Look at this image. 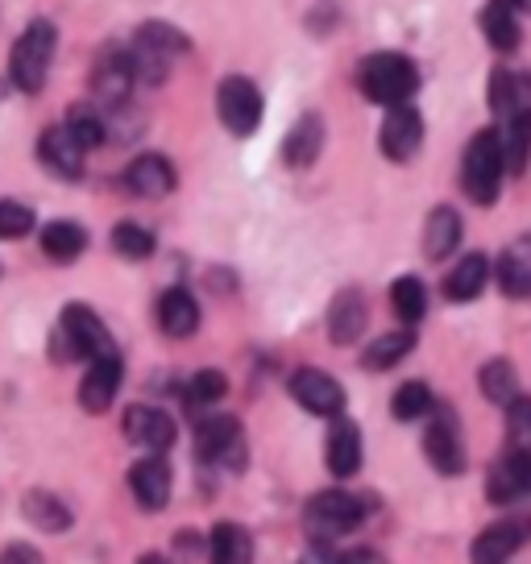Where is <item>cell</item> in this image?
I'll use <instances>...</instances> for the list:
<instances>
[{
    "label": "cell",
    "mask_w": 531,
    "mask_h": 564,
    "mask_svg": "<svg viewBox=\"0 0 531 564\" xmlns=\"http://www.w3.org/2000/svg\"><path fill=\"white\" fill-rule=\"evenodd\" d=\"M357 88L373 105H408L411 96L420 91V67L411 63L408 54H370L357 67Z\"/></svg>",
    "instance_id": "6da1fadb"
},
{
    "label": "cell",
    "mask_w": 531,
    "mask_h": 564,
    "mask_svg": "<svg viewBox=\"0 0 531 564\" xmlns=\"http://www.w3.org/2000/svg\"><path fill=\"white\" fill-rule=\"evenodd\" d=\"M502 175H507V159H502V138H498V129H481L469 138L465 145V159H460V187L465 195L481 204V208H490L502 192Z\"/></svg>",
    "instance_id": "7a4b0ae2"
},
{
    "label": "cell",
    "mask_w": 531,
    "mask_h": 564,
    "mask_svg": "<svg viewBox=\"0 0 531 564\" xmlns=\"http://www.w3.org/2000/svg\"><path fill=\"white\" fill-rule=\"evenodd\" d=\"M54 46H58V30L46 18L30 21L21 30V37L13 42V54H9V79H13V88L25 91V96H37V91L46 88Z\"/></svg>",
    "instance_id": "3957f363"
},
{
    "label": "cell",
    "mask_w": 531,
    "mask_h": 564,
    "mask_svg": "<svg viewBox=\"0 0 531 564\" xmlns=\"http://www.w3.org/2000/svg\"><path fill=\"white\" fill-rule=\"evenodd\" d=\"M361 519H366V502L349 490H324L303 507V531L312 544H333L361 528Z\"/></svg>",
    "instance_id": "277c9868"
},
{
    "label": "cell",
    "mask_w": 531,
    "mask_h": 564,
    "mask_svg": "<svg viewBox=\"0 0 531 564\" xmlns=\"http://www.w3.org/2000/svg\"><path fill=\"white\" fill-rule=\"evenodd\" d=\"M195 460L241 474L246 469V427L232 415H204L195 423Z\"/></svg>",
    "instance_id": "5b68a950"
},
{
    "label": "cell",
    "mask_w": 531,
    "mask_h": 564,
    "mask_svg": "<svg viewBox=\"0 0 531 564\" xmlns=\"http://www.w3.org/2000/svg\"><path fill=\"white\" fill-rule=\"evenodd\" d=\"M216 112H220V124L229 129L232 138H249L262 124V91L246 75H229L216 88Z\"/></svg>",
    "instance_id": "8992f818"
},
{
    "label": "cell",
    "mask_w": 531,
    "mask_h": 564,
    "mask_svg": "<svg viewBox=\"0 0 531 564\" xmlns=\"http://www.w3.org/2000/svg\"><path fill=\"white\" fill-rule=\"evenodd\" d=\"M63 336H67V357H105V352H117V340L108 333V324L96 312H91L88 303H67L63 307Z\"/></svg>",
    "instance_id": "52a82bcc"
},
{
    "label": "cell",
    "mask_w": 531,
    "mask_h": 564,
    "mask_svg": "<svg viewBox=\"0 0 531 564\" xmlns=\"http://www.w3.org/2000/svg\"><path fill=\"white\" fill-rule=\"evenodd\" d=\"M286 390H291V399L307 411V415H319V420H337L345 415V387H340L337 378H328L324 370H295L286 378Z\"/></svg>",
    "instance_id": "ba28073f"
},
{
    "label": "cell",
    "mask_w": 531,
    "mask_h": 564,
    "mask_svg": "<svg viewBox=\"0 0 531 564\" xmlns=\"http://www.w3.org/2000/svg\"><path fill=\"white\" fill-rule=\"evenodd\" d=\"M424 457L432 460V469L444 477H460L465 474V444H460V427L457 415L448 406H432V423L424 432Z\"/></svg>",
    "instance_id": "9c48e42d"
},
{
    "label": "cell",
    "mask_w": 531,
    "mask_h": 564,
    "mask_svg": "<svg viewBox=\"0 0 531 564\" xmlns=\"http://www.w3.org/2000/svg\"><path fill=\"white\" fill-rule=\"evenodd\" d=\"M424 145V117L411 105H390L387 121L378 129V150L390 162H411Z\"/></svg>",
    "instance_id": "30bf717a"
},
{
    "label": "cell",
    "mask_w": 531,
    "mask_h": 564,
    "mask_svg": "<svg viewBox=\"0 0 531 564\" xmlns=\"http://www.w3.org/2000/svg\"><path fill=\"white\" fill-rule=\"evenodd\" d=\"M37 159H42V166H46L51 175L75 183V178L84 175L88 150L79 145V138H75L67 124H51V129H42V138H37Z\"/></svg>",
    "instance_id": "8fae6325"
},
{
    "label": "cell",
    "mask_w": 531,
    "mask_h": 564,
    "mask_svg": "<svg viewBox=\"0 0 531 564\" xmlns=\"http://www.w3.org/2000/svg\"><path fill=\"white\" fill-rule=\"evenodd\" d=\"M121 352H105V357H91L88 361V373H84V382H79V406L88 411V415H100L112 406L117 399V390H121Z\"/></svg>",
    "instance_id": "7c38bea8"
},
{
    "label": "cell",
    "mask_w": 531,
    "mask_h": 564,
    "mask_svg": "<svg viewBox=\"0 0 531 564\" xmlns=\"http://www.w3.org/2000/svg\"><path fill=\"white\" fill-rule=\"evenodd\" d=\"M121 432L129 444H142V448H150V453H166L178 436L175 420H171L166 411H159V406H142V403L124 411Z\"/></svg>",
    "instance_id": "4fadbf2b"
},
{
    "label": "cell",
    "mask_w": 531,
    "mask_h": 564,
    "mask_svg": "<svg viewBox=\"0 0 531 564\" xmlns=\"http://www.w3.org/2000/svg\"><path fill=\"white\" fill-rule=\"evenodd\" d=\"M129 490H133V498L142 502L145 511H162V507L171 502V490H175V477H171L166 457L150 453V457L138 460V465L129 469Z\"/></svg>",
    "instance_id": "5bb4252c"
},
{
    "label": "cell",
    "mask_w": 531,
    "mask_h": 564,
    "mask_svg": "<svg viewBox=\"0 0 531 564\" xmlns=\"http://www.w3.org/2000/svg\"><path fill=\"white\" fill-rule=\"evenodd\" d=\"M124 187L142 199H162L178 187L175 162L162 159V154H138V159L124 166Z\"/></svg>",
    "instance_id": "9a60e30c"
},
{
    "label": "cell",
    "mask_w": 531,
    "mask_h": 564,
    "mask_svg": "<svg viewBox=\"0 0 531 564\" xmlns=\"http://www.w3.org/2000/svg\"><path fill=\"white\" fill-rule=\"evenodd\" d=\"M528 540H531L528 519H502V523H490V528L481 531L478 540H474V547H469V556L481 564H498L507 561V556H514Z\"/></svg>",
    "instance_id": "2e32d148"
},
{
    "label": "cell",
    "mask_w": 531,
    "mask_h": 564,
    "mask_svg": "<svg viewBox=\"0 0 531 564\" xmlns=\"http://www.w3.org/2000/svg\"><path fill=\"white\" fill-rule=\"evenodd\" d=\"M366 319H370L366 295L357 286H345L337 300L328 303V336H333V345H357L361 333H366Z\"/></svg>",
    "instance_id": "e0dca14e"
},
{
    "label": "cell",
    "mask_w": 531,
    "mask_h": 564,
    "mask_svg": "<svg viewBox=\"0 0 531 564\" xmlns=\"http://www.w3.org/2000/svg\"><path fill=\"white\" fill-rule=\"evenodd\" d=\"M324 465L333 477H354L361 469V432L354 420H345V415L333 420V432L324 441Z\"/></svg>",
    "instance_id": "ac0fdd59"
},
{
    "label": "cell",
    "mask_w": 531,
    "mask_h": 564,
    "mask_svg": "<svg viewBox=\"0 0 531 564\" xmlns=\"http://www.w3.org/2000/svg\"><path fill=\"white\" fill-rule=\"evenodd\" d=\"M133 63H129V51H108L96 70H91V88L105 105H124L129 91H133Z\"/></svg>",
    "instance_id": "d6986e66"
},
{
    "label": "cell",
    "mask_w": 531,
    "mask_h": 564,
    "mask_svg": "<svg viewBox=\"0 0 531 564\" xmlns=\"http://www.w3.org/2000/svg\"><path fill=\"white\" fill-rule=\"evenodd\" d=\"M319 150H324V121H319V112H303L300 121L291 124V133H286V141H283L286 166L307 171V166L319 159Z\"/></svg>",
    "instance_id": "ffe728a7"
},
{
    "label": "cell",
    "mask_w": 531,
    "mask_h": 564,
    "mask_svg": "<svg viewBox=\"0 0 531 564\" xmlns=\"http://www.w3.org/2000/svg\"><path fill=\"white\" fill-rule=\"evenodd\" d=\"M495 274H498L502 295H511V300H531V237L511 241V246L502 249Z\"/></svg>",
    "instance_id": "44dd1931"
},
{
    "label": "cell",
    "mask_w": 531,
    "mask_h": 564,
    "mask_svg": "<svg viewBox=\"0 0 531 564\" xmlns=\"http://www.w3.org/2000/svg\"><path fill=\"white\" fill-rule=\"evenodd\" d=\"M159 328L166 336H178V340L199 328V303H195L192 291H183V286L162 291L159 295Z\"/></svg>",
    "instance_id": "7402d4cb"
},
{
    "label": "cell",
    "mask_w": 531,
    "mask_h": 564,
    "mask_svg": "<svg viewBox=\"0 0 531 564\" xmlns=\"http://www.w3.org/2000/svg\"><path fill=\"white\" fill-rule=\"evenodd\" d=\"M478 25H481V34H486V42H490L498 54H511L514 46L523 42V30H519V18H514L511 0H486Z\"/></svg>",
    "instance_id": "603a6c76"
},
{
    "label": "cell",
    "mask_w": 531,
    "mask_h": 564,
    "mask_svg": "<svg viewBox=\"0 0 531 564\" xmlns=\"http://www.w3.org/2000/svg\"><path fill=\"white\" fill-rule=\"evenodd\" d=\"M37 246L42 253L51 258V262H79L84 258V249H88V229L84 225H75V220H51L46 229L37 232Z\"/></svg>",
    "instance_id": "cb8c5ba5"
},
{
    "label": "cell",
    "mask_w": 531,
    "mask_h": 564,
    "mask_svg": "<svg viewBox=\"0 0 531 564\" xmlns=\"http://www.w3.org/2000/svg\"><path fill=\"white\" fill-rule=\"evenodd\" d=\"M486 282H490V262H486L481 253H465V258L448 270V279H444V300L474 303L481 291H486Z\"/></svg>",
    "instance_id": "d4e9b609"
},
{
    "label": "cell",
    "mask_w": 531,
    "mask_h": 564,
    "mask_svg": "<svg viewBox=\"0 0 531 564\" xmlns=\"http://www.w3.org/2000/svg\"><path fill=\"white\" fill-rule=\"evenodd\" d=\"M502 159H507V171L523 175L531 162V108H514L507 112V124H502Z\"/></svg>",
    "instance_id": "484cf974"
},
{
    "label": "cell",
    "mask_w": 531,
    "mask_h": 564,
    "mask_svg": "<svg viewBox=\"0 0 531 564\" xmlns=\"http://www.w3.org/2000/svg\"><path fill=\"white\" fill-rule=\"evenodd\" d=\"M460 246V216L453 208H432L424 225V253L427 262H444L453 249Z\"/></svg>",
    "instance_id": "4316f807"
},
{
    "label": "cell",
    "mask_w": 531,
    "mask_h": 564,
    "mask_svg": "<svg viewBox=\"0 0 531 564\" xmlns=\"http://www.w3.org/2000/svg\"><path fill=\"white\" fill-rule=\"evenodd\" d=\"M486 494H490V502H498V507H511L519 494H528V486H523V453L519 448H511L507 457L490 465Z\"/></svg>",
    "instance_id": "83f0119b"
},
{
    "label": "cell",
    "mask_w": 531,
    "mask_h": 564,
    "mask_svg": "<svg viewBox=\"0 0 531 564\" xmlns=\"http://www.w3.org/2000/svg\"><path fill=\"white\" fill-rule=\"evenodd\" d=\"M208 552H213L216 564H246L253 561V535H249L241 523H216L213 535H208Z\"/></svg>",
    "instance_id": "f1b7e54d"
},
{
    "label": "cell",
    "mask_w": 531,
    "mask_h": 564,
    "mask_svg": "<svg viewBox=\"0 0 531 564\" xmlns=\"http://www.w3.org/2000/svg\"><path fill=\"white\" fill-rule=\"evenodd\" d=\"M21 507H25V519L37 523L42 531H67L72 528V511H67V502L51 490H30Z\"/></svg>",
    "instance_id": "f546056e"
},
{
    "label": "cell",
    "mask_w": 531,
    "mask_h": 564,
    "mask_svg": "<svg viewBox=\"0 0 531 564\" xmlns=\"http://www.w3.org/2000/svg\"><path fill=\"white\" fill-rule=\"evenodd\" d=\"M490 108L495 112H514V108H531V75H514V70H495L490 75Z\"/></svg>",
    "instance_id": "4dcf8cb0"
},
{
    "label": "cell",
    "mask_w": 531,
    "mask_h": 564,
    "mask_svg": "<svg viewBox=\"0 0 531 564\" xmlns=\"http://www.w3.org/2000/svg\"><path fill=\"white\" fill-rule=\"evenodd\" d=\"M133 46L159 54V58H171V54L192 51V37L183 34V30H175V25H166V21H145L142 30L133 34Z\"/></svg>",
    "instance_id": "1f68e13d"
},
{
    "label": "cell",
    "mask_w": 531,
    "mask_h": 564,
    "mask_svg": "<svg viewBox=\"0 0 531 564\" xmlns=\"http://www.w3.org/2000/svg\"><path fill=\"white\" fill-rule=\"evenodd\" d=\"M478 387L490 403L507 406L514 394H519V373H514V366L507 361V357H495V361H486V366L478 370Z\"/></svg>",
    "instance_id": "d6a6232c"
},
{
    "label": "cell",
    "mask_w": 531,
    "mask_h": 564,
    "mask_svg": "<svg viewBox=\"0 0 531 564\" xmlns=\"http://www.w3.org/2000/svg\"><path fill=\"white\" fill-rule=\"evenodd\" d=\"M108 246H112V253H117V258H124V262H145V258H154L159 241H154V232L142 229V225L121 220V225L112 229V237H108Z\"/></svg>",
    "instance_id": "836d02e7"
},
{
    "label": "cell",
    "mask_w": 531,
    "mask_h": 564,
    "mask_svg": "<svg viewBox=\"0 0 531 564\" xmlns=\"http://www.w3.org/2000/svg\"><path fill=\"white\" fill-rule=\"evenodd\" d=\"M411 349H415V333H387V336H378L373 345H366L361 366H366V370H390V366H399Z\"/></svg>",
    "instance_id": "e575fe53"
},
{
    "label": "cell",
    "mask_w": 531,
    "mask_h": 564,
    "mask_svg": "<svg viewBox=\"0 0 531 564\" xmlns=\"http://www.w3.org/2000/svg\"><path fill=\"white\" fill-rule=\"evenodd\" d=\"M390 307H394V316L403 319V324H420V319H424V312H427L424 282L415 279V274L394 279V286H390Z\"/></svg>",
    "instance_id": "d590c367"
},
{
    "label": "cell",
    "mask_w": 531,
    "mask_h": 564,
    "mask_svg": "<svg viewBox=\"0 0 531 564\" xmlns=\"http://www.w3.org/2000/svg\"><path fill=\"white\" fill-rule=\"evenodd\" d=\"M432 406H436V399H432V390L424 382H403V387L394 390V399H390V415L399 423H411L432 415Z\"/></svg>",
    "instance_id": "8d00e7d4"
},
{
    "label": "cell",
    "mask_w": 531,
    "mask_h": 564,
    "mask_svg": "<svg viewBox=\"0 0 531 564\" xmlns=\"http://www.w3.org/2000/svg\"><path fill=\"white\" fill-rule=\"evenodd\" d=\"M63 124H67L75 138H79V145H84V150H100V145L108 141V121L100 117V108L75 105Z\"/></svg>",
    "instance_id": "74e56055"
},
{
    "label": "cell",
    "mask_w": 531,
    "mask_h": 564,
    "mask_svg": "<svg viewBox=\"0 0 531 564\" xmlns=\"http://www.w3.org/2000/svg\"><path fill=\"white\" fill-rule=\"evenodd\" d=\"M225 390H229V378L220 370H199L195 378H187V390H183V403L192 406V411H204V406H213L225 399Z\"/></svg>",
    "instance_id": "f35d334b"
},
{
    "label": "cell",
    "mask_w": 531,
    "mask_h": 564,
    "mask_svg": "<svg viewBox=\"0 0 531 564\" xmlns=\"http://www.w3.org/2000/svg\"><path fill=\"white\" fill-rule=\"evenodd\" d=\"M37 225L34 208H25L18 199H0V241H21Z\"/></svg>",
    "instance_id": "ab89813d"
},
{
    "label": "cell",
    "mask_w": 531,
    "mask_h": 564,
    "mask_svg": "<svg viewBox=\"0 0 531 564\" xmlns=\"http://www.w3.org/2000/svg\"><path fill=\"white\" fill-rule=\"evenodd\" d=\"M507 441L519 453H531V399L514 394L511 403H507Z\"/></svg>",
    "instance_id": "60d3db41"
},
{
    "label": "cell",
    "mask_w": 531,
    "mask_h": 564,
    "mask_svg": "<svg viewBox=\"0 0 531 564\" xmlns=\"http://www.w3.org/2000/svg\"><path fill=\"white\" fill-rule=\"evenodd\" d=\"M0 561H37V547H9Z\"/></svg>",
    "instance_id": "b9f144b4"
},
{
    "label": "cell",
    "mask_w": 531,
    "mask_h": 564,
    "mask_svg": "<svg viewBox=\"0 0 531 564\" xmlns=\"http://www.w3.org/2000/svg\"><path fill=\"white\" fill-rule=\"evenodd\" d=\"M523 486H528V494H531V453H523Z\"/></svg>",
    "instance_id": "7bdbcfd3"
},
{
    "label": "cell",
    "mask_w": 531,
    "mask_h": 564,
    "mask_svg": "<svg viewBox=\"0 0 531 564\" xmlns=\"http://www.w3.org/2000/svg\"><path fill=\"white\" fill-rule=\"evenodd\" d=\"M514 9H519V13H531V0H511Z\"/></svg>",
    "instance_id": "ee69618b"
}]
</instances>
